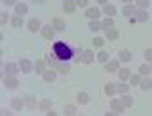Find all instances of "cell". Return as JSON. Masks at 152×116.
Instances as JSON below:
<instances>
[{"label":"cell","instance_id":"6da1fadb","mask_svg":"<svg viewBox=\"0 0 152 116\" xmlns=\"http://www.w3.org/2000/svg\"><path fill=\"white\" fill-rule=\"evenodd\" d=\"M51 53H53V55H55L60 62H69V60H73V56H75L73 48H69L64 40H57V42L53 44Z\"/></svg>","mask_w":152,"mask_h":116},{"label":"cell","instance_id":"7a4b0ae2","mask_svg":"<svg viewBox=\"0 0 152 116\" xmlns=\"http://www.w3.org/2000/svg\"><path fill=\"white\" fill-rule=\"evenodd\" d=\"M21 71H20V65L14 63V62H5L2 65V74L4 76H18Z\"/></svg>","mask_w":152,"mask_h":116},{"label":"cell","instance_id":"3957f363","mask_svg":"<svg viewBox=\"0 0 152 116\" xmlns=\"http://www.w3.org/2000/svg\"><path fill=\"white\" fill-rule=\"evenodd\" d=\"M23 100H25V107L30 109V111H36L39 107V99L34 93H25L23 95Z\"/></svg>","mask_w":152,"mask_h":116},{"label":"cell","instance_id":"277c9868","mask_svg":"<svg viewBox=\"0 0 152 116\" xmlns=\"http://www.w3.org/2000/svg\"><path fill=\"white\" fill-rule=\"evenodd\" d=\"M2 86H4L5 90H16V88L20 86V79H18V76H4Z\"/></svg>","mask_w":152,"mask_h":116},{"label":"cell","instance_id":"5b68a950","mask_svg":"<svg viewBox=\"0 0 152 116\" xmlns=\"http://www.w3.org/2000/svg\"><path fill=\"white\" fill-rule=\"evenodd\" d=\"M126 109H127V107L120 102V99H117V97H112V99H110V111H113L117 115H124Z\"/></svg>","mask_w":152,"mask_h":116},{"label":"cell","instance_id":"8992f818","mask_svg":"<svg viewBox=\"0 0 152 116\" xmlns=\"http://www.w3.org/2000/svg\"><path fill=\"white\" fill-rule=\"evenodd\" d=\"M55 34H57V30L53 28L51 23L42 25V28H41V35H42V39H46V40H53V39H55Z\"/></svg>","mask_w":152,"mask_h":116},{"label":"cell","instance_id":"52a82bcc","mask_svg":"<svg viewBox=\"0 0 152 116\" xmlns=\"http://www.w3.org/2000/svg\"><path fill=\"white\" fill-rule=\"evenodd\" d=\"M18 65H20V71H21L23 74H30V72H34V62L28 60V58H21V60L18 62Z\"/></svg>","mask_w":152,"mask_h":116},{"label":"cell","instance_id":"ba28073f","mask_svg":"<svg viewBox=\"0 0 152 116\" xmlns=\"http://www.w3.org/2000/svg\"><path fill=\"white\" fill-rule=\"evenodd\" d=\"M101 16H103V11L99 7H87L85 9V18H88L90 21L92 19H101Z\"/></svg>","mask_w":152,"mask_h":116},{"label":"cell","instance_id":"9c48e42d","mask_svg":"<svg viewBox=\"0 0 152 116\" xmlns=\"http://www.w3.org/2000/svg\"><path fill=\"white\" fill-rule=\"evenodd\" d=\"M46 71H48V63H46V60H44V58H39V60L34 62V74L42 76Z\"/></svg>","mask_w":152,"mask_h":116},{"label":"cell","instance_id":"30bf717a","mask_svg":"<svg viewBox=\"0 0 152 116\" xmlns=\"http://www.w3.org/2000/svg\"><path fill=\"white\" fill-rule=\"evenodd\" d=\"M41 28H42V25H41V21H39L37 18H30L27 21V30L30 34H37V32H41Z\"/></svg>","mask_w":152,"mask_h":116},{"label":"cell","instance_id":"8fae6325","mask_svg":"<svg viewBox=\"0 0 152 116\" xmlns=\"http://www.w3.org/2000/svg\"><path fill=\"white\" fill-rule=\"evenodd\" d=\"M118 69H120V60L118 58L117 60H110L108 63H104V72H108V74H117Z\"/></svg>","mask_w":152,"mask_h":116},{"label":"cell","instance_id":"7c38bea8","mask_svg":"<svg viewBox=\"0 0 152 116\" xmlns=\"http://www.w3.org/2000/svg\"><path fill=\"white\" fill-rule=\"evenodd\" d=\"M94 60H96L94 49H83V53H81V62H83L85 65H90V63H94Z\"/></svg>","mask_w":152,"mask_h":116},{"label":"cell","instance_id":"4fadbf2b","mask_svg":"<svg viewBox=\"0 0 152 116\" xmlns=\"http://www.w3.org/2000/svg\"><path fill=\"white\" fill-rule=\"evenodd\" d=\"M76 2L75 0H62V11L66 12V14H73L76 11Z\"/></svg>","mask_w":152,"mask_h":116},{"label":"cell","instance_id":"5bb4252c","mask_svg":"<svg viewBox=\"0 0 152 116\" xmlns=\"http://www.w3.org/2000/svg\"><path fill=\"white\" fill-rule=\"evenodd\" d=\"M51 25H53V28H55L58 34L66 32V28H67V25H66V21H64L62 18H53V19H51Z\"/></svg>","mask_w":152,"mask_h":116},{"label":"cell","instance_id":"9a60e30c","mask_svg":"<svg viewBox=\"0 0 152 116\" xmlns=\"http://www.w3.org/2000/svg\"><path fill=\"white\" fill-rule=\"evenodd\" d=\"M55 71L60 74V76H67L71 72V63L69 62H58V65L55 67Z\"/></svg>","mask_w":152,"mask_h":116},{"label":"cell","instance_id":"2e32d148","mask_svg":"<svg viewBox=\"0 0 152 116\" xmlns=\"http://www.w3.org/2000/svg\"><path fill=\"white\" fill-rule=\"evenodd\" d=\"M57 76H58V72H57L55 69H48L41 77H42L44 83H55V81H57Z\"/></svg>","mask_w":152,"mask_h":116},{"label":"cell","instance_id":"e0dca14e","mask_svg":"<svg viewBox=\"0 0 152 116\" xmlns=\"http://www.w3.org/2000/svg\"><path fill=\"white\" fill-rule=\"evenodd\" d=\"M14 12H16L18 16H27V14H28V4H27V2H18V4L14 5Z\"/></svg>","mask_w":152,"mask_h":116},{"label":"cell","instance_id":"ac0fdd59","mask_svg":"<svg viewBox=\"0 0 152 116\" xmlns=\"http://www.w3.org/2000/svg\"><path fill=\"white\" fill-rule=\"evenodd\" d=\"M136 11H138V7H136L134 4H126V5L122 7V14H124L126 18L134 16V14H136Z\"/></svg>","mask_w":152,"mask_h":116},{"label":"cell","instance_id":"d6986e66","mask_svg":"<svg viewBox=\"0 0 152 116\" xmlns=\"http://www.w3.org/2000/svg\"><path fill=\"white\" fill-rule=\"evenodd\" d=\"M11 107H12L14 111H21V109L25 107L23 97H12V99H11Z\"/></svg>","mask_w":152,"mask_h":116},{"label":"cell","instance_id":"ffe728a7","mask_svg":"<svg viewBox=\"0 0 152 116\" xmlns=\"http://www.w3.org/2000/svg\"><path fill=\"white\" fill-rule=\"evenodd\" d=\"M134 18L138 19V23H145V21H149L151 14H149V11H147V9H138V11H136V14H134Z\"/></svg>","mask_w":152,"mask_h":116},{"label":"cell","instance_id":"44dd1931","mask_svg":"<svg viewBox=\"0 0 152 116\" xmlns=\"http://www.w3.org/2000/svg\"><path fill=\"white\" fill-rule=\"evenodd\" d=\"M115 84H117V93H118V95H126V93H129V90H131V84L126 83V81H118V83H115Z\"/></svg>","mask_w":152,"mask_h":116},{"label":"cell","instance_id":"7402d4cb","mask_svg":"<svg viewBox=\"0 0 152 116\" xmlns=\"http://www.w3.org/2000/svg\"><path fill=\"white\" fill-rule=\"evenodd\" d=\"M90 102V95L87 93V92H80L78 95H76V104L78 106H87Z\"/></svg>","mask_w":152,"mask_h":116},{"label":"cell","instance_id":"603a6c76","mask_svg":"<svg viewBox=\"0 0 152 116\" xmlns=\"http://www.w3.org/2000/svg\"><path fill=\"white\" fill-rule=\"evenodd\" d=\"M131 69H127V67H120L118 69V72H117V76H118V81H129V77H131Z\"/></svg>","mask_w":152,"mask_h":116},{"label":"cell","instance_id":"cb8c5ba5","mask_svg":"<svg viewBox=\"0 0 152 116\" xmlns=\"http://www.w3.org/2000/svg\"><path fill=\"white\" fill-rule=\"evenodd\" d=\"M118 60H120V63H129V62L133 60V53H131L129 49H122V51L118 53Z\"/></svg>","mask_w":152,"mask_h":116},{"label":"cell","instance_id":"d4e9b609","mask_svg":"<svg viewBox=\"0 0 152 116\" xmlns=\"http://www.w3.org/2000/svg\"><path fill=\"white\" fill-rule=\"evenodd\" d=\"M44 60H46V63H48V69H55V67L58 65V62H60L53 53H48V55L44 56Z\"/></svg>","mask_w":152,"mask_h":116},{"label":"cell","instance_id":"484cf974","mask_svg":"<svg viewBox=\"0 0 152 116\" xmlns=\"http://www.w3.org/2000/svg\"><path fill=\"white\" fill-rule=\"evenodd\" d=\"M51 107H53V100H51V99H42V100H39V111L48 113Z\"/></svg>","mask_w":152,"mask_h":116},{"label":"cell","instance_id":"4316f807","mask_svg":"<svg viewBox=\"0 0 152 116\" xmlns=\"http://www.w3.org/2000/svg\"><path fill=\"white\" fill-rule=\"evenodd\" d=\"M103 14L104 16H108V18H113L115 14H117V7H115V4H106V5H103Z\"/></svg>","mask_w":152,"mask_h":116},{"label":"cell","instance_id":"83f0119b","mask_svg":"<svg viewBox=\"0 0 152 116\" xmlns=\"http://www.w3.org/2000/svg\"><path fill=\"white\" fill-rule=\"evenodd\" d=\"M104 95L110 97V99L117 95V84H115V83H106V84H104Z\"/></svg>","mask_w":152,"mask_h":116},{"label":"cell","instance_id":"f1b7e54d","mask_svg":"<svg viewBox=\"0 0 152 116\" xmlns=\"http://www.w3.org/2000/svg\"><path fill=\"white\" fill-rule=\"evenodd\" d=\"M96 60H97L99 63H103V65H104V63H108V62H110V53H108V51H104V49H101V51L96 55Z\"/></svg>","mask_w":152,"mask_h":116},{"label":"cell","instance_id":"f546056e","mask_svg":"<svg viewBox=\"0 0 152 116\" xmlns=\"http://www.w3.org/2000/svg\"><path fill=\"white\" fill-rule=\"evenodd\" d=\"M25 25V19H23V16H18V14H14L12 16V19H11V27L12 28H21Z\"/></svg>","mask_w":152,"mask_h":116},{"label":"cell","instance_id":"4dcf8cb0","mask_svg":"<svg viewBox=\"0 0 152 116\" xmlns=\"http://www.w3.org/2000/svg\"><path fill=\"white\" fill-rule=\"evenodd\" d=\"M88 30L94 32V34L101 32V30H103V27H101V19H92V21H88Z\"/></svg>","mask_w":152,"mask_h":116},{"label":"cell","instance_id":"1f68e13d","mask_svg":"<svg viewBox=\"0 0 152 116\" xmlns=\"http://www.w3.org/2000/svg\"><path fill=\"white\" fill-rule=\"evenodd\" d=\"M64 115L66 116H76L78 115V104H66Z\"/></svg>","mask_w":152,"mask_h":116},{"label":"cell","instance_id":"d6a6232c","mask_svg":"<svg viewBox=\"0 0 152 116\" xmlns=\"http://www.w3.org/2000/svg\"><path fill=\"white\" fill-rule=\"evenodd\" d=\"M101 27H103V32L104 30H110V28H115V21H113V18H103L101 19Z\"/></svg>","mask_w":152,"mask_h":116},{"label":"cell","instance_id":"836d02e7","mask_svg":"<svg viewBox=\"0 0 152 116\" xmlns=\"http://www.w3.org/2000/svg\"><path fill=\"white\" fill-rule=\"evenodd\" d=\"M118 30L117 28H110V30H104V39L106 40H117L118 39Z\"/></svg>","mask_w":152,"mask_h":116},{"label":"cell","instance_id":"e575fe53","mask_svg":"<svg viewBox=\"0 0 152 116\" xmlns=\"http://www.w3.org/2000/svg\"><path fill=\"white\" fill-rule=\"evenodd\" d=\"M140 88H142L143 92H151V90H152V79H151V77H149V76H147V77H142Z\"/></svg>","mask_w":152,"mask_h":116},{"label":"cell","instance_id":"d590c367","mask_svg":"<svg viewBox=\"0 0 152 116\" xmlns=\"http://www.w3.org/2000/svg\"><path fill=\"white\" fill-rule=\"evenodd\" d=\"M138 74H140L142 77L149 76V74H151V63H147V62H145V63H142V65L138 67Z\"/></svg>","mask_w":152,"mask_h":116},{"label":"cell","instance_id":"8d00e7d4","mask_svg":"<svg viewBox=\"0 0 152 116\" xmlns=\"http://www.w3.org/2000/svg\"><path fill=\"white\" fill-rule=\"evenodd\" d=\"M118 99H120V102H122V104H124L126 107H131V106L134 104V99H133V97H131L129 93H126V95H120Z\"/></svg>","mask_w":152,"mask_h":116},{"label":"cell","instance_id":"74e56055","mask_svg":"<svg viewBox=\"0 0 152 116\" xmlns=\"http://www.w3.org/2000/svg\"><path fill=\"white\" fill-rule=\"evenodd\" d=\"M104 42H106V39H104V37H99V35H96V37L92 39V44H94L97 49H103V48H104Z\"/></svg>","mask_w":152,"mask_h":116},{"label":"cell","instance_id":"f35d334b","mask_svg":"<svg viewBox=\"0 0 152 116\" xmlns=\"http://www.w3.org/2000/svg\"><path fill=\"white\" fill-rule=\"evenodd\" d=\"M131 86H140V83H142V76L140 74H131L129 77V81H127Z\"/></svg>","mask_w":152,"mask_h":116},{"label":"cell","instance_id":"ab89813d","mask_svg":"<svg viewBox=\"0 0 152 116\" xmlns=\"http://www.w3.org/2000/svg\"><path fill=\"white\" fill-rule=\"evenodd\" d=\"M11 19H12V18H11V14H9L5 9H2V12H0V21H2V25H7Z\"/></svg>","mask_w":152,"mask_h":116},{"label":"cell","instance_id":"60d3db41","mask_svg":"<svg viewBox=\"0 0 152 116\" xmlns=\"http://www.w3.org/2000/svg\"><path fill=\"white\" fill-rule=\"evenodd\" d=\"M134 5H136L138 9H149L151 0H134Z\"/></svg>","mask_w":152,"mask_h":116},{"label":"cell","instance_id":"b9f144b4","mask_svg":"<svg viewBox=\"0 0 152 116\" xmlns=\"http://www.w3.org/2000/svg\"><path fill=\"white\" fill-rule=\"evenodd\" d=\"M0 116H14V109L12 107H2L0 109Z\"/></svg>","mask_w":152,"mask_h":116},{"label":"cell","instance_id":"7bdbcfd3","mask_svg":"<svg viewBox=\"0 0 152 116\" xmlns=\"http://www.w3.org/2000/svg\"><path fill=\"white\" fill-rule=\"evenodd\" d=\"M143 60H145L147 63H152V48H149V49L143 51Z\"/></svg>","mask_w":152,"mask_h":116},{"label":"cell","instance_id":"ee69618b","mask_svg":"<svg viewBox=\"0 0 152 116\" xmlns=\"http://www.w3.org/2000/svg\"><path fill=\"white\" fill-rule=\"evenodd\" d=\"M76 2V5L78 7H83V9H87L88 7V0H75Z\"/></svg>","mask_w":152,"mask_h":116},{"label":"cell","instance_id":"f6af8a7d","mask_svg":"<svg viewBox=\"0 0 152 116\" xmlns=\"http://www.w3.org/2000/svg\"><path fill=\"white\" fill-rule=\"evenodd\" d=\"M18 0H2V5L4 7H9V5H16Z\"/></svg>","mask_w":152,"mask_h":116},{"label":"cell","instance_id":"bcb514c9","mask_svg":"<svg viewBox=\"0 0 152 116\" xmlns=\"http://www.w3.org/2000/svg\"><path fill=\"white\" fill-rule=\"evenodd\" d=\"M44 116H58V115H57V113H55L53 109H50L48 113H44Z\"/></svg>","mask_w":152,"mask_h":116},{"label":"cell","instance_id":"7dc6e473","mask_svg":"<svg viewBox=\"0 0 152 116\" xmlns=\"http://www.w3.org/2000/svg\"><path fill=\"white\" fill-rule=\"evenodd\" d=\"M30 2H34V4H39V5H42V4H46L48 0H30Z\"/></svg>","mask_w":152,"mask_h":116},{"label":"cell","instance_id":"c3c4849f","mask_svg":"<svg viewBox=\"0 0 152 116\" xmlns=\"http://www.w3.org/2000/svg\"><path fill=\"white\" fill-rule=\"evenodd\" d=\"M81 62V56H73V63H80Z\"/></svg>","mask_w":152,"mask_h":116},{"label":"cell","instance_id":"681fc988","mask_svg":"<svg viewBox=\"0 0 152 116\" xmlns=\"http://www.w3.org/2000/svg\"><path fill=\"white\" fill-rule=\"evenodd\" d=\"M96 2H97V4H99V5H106V4H108V2H110V0H96Z\"/></svg>","mask_w":152,"mask_h":116},{"label":"cell","instance_id":"f907efd6","mask_svg":"<svg viewBox=\"0 0 152 116\" xmlns=\"http://www.w3.org/2000/svg\"><path fill=\"white\" fill-rule=\"evenodd\" d=\"M104 116H120V115H117L113 111H108V113H104Z\"/></svg>","mask_w":152,"mask_h":116},{"label":"cell","instance_id":"816d5d0a","mask_svg":"<svg viewBox=\"0 0 152 116\" xmlns=\"http://www.w3.org/2000/svg\"><path fill=\"white\" fill-rule=\"evenodd\" d=\"M122 2H124V5L126 4H134V0H122Z\"/></svg>","mask_w":152,"mask_h":116},{"label":"cell","instance_id":"f5cc1de1","mask_svg":"<svg viewBox=\"0 0 152 116\" xmlns=\"http://www.w3.org/2000/svg\"><path fill=\"white\" fill-rule=\"evenodd\" d=\"M76 116H87V115H80V113H78V115H76Z\"/></svg>","mask_w":152,"mask_h":116},{"label":"cell","instance_id":"db71d44e","mask_svg":"<svg viewBox=\"0 0 152 116\" xmlns=\"http://www.w3.org/2000/svg\"><path fill=\"white\" fill-rule=\"evenodd\" d=\"M151 72H152V63H151Z\"/></svg>","mask_w":152,"mask_h":116}]
</instances>
